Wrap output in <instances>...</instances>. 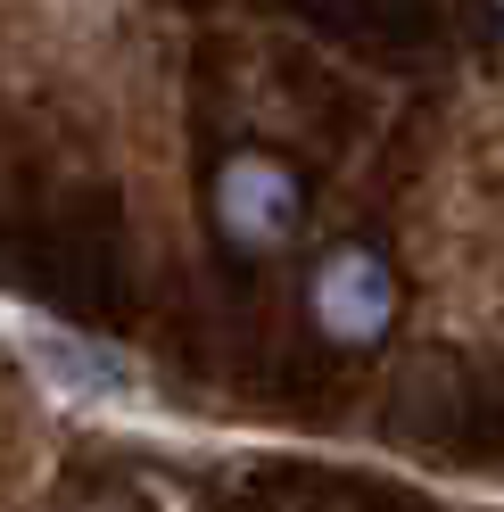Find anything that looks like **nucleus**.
<instances>
[{
  "label": "nucleus",
  "mask_w": 504,
  "mask_h": 512,
  "mask_svg": "<svg viewBox=\"0 0 504 512\" xmlns=\"http://www.w3.org/2000/svg\"><path fill=\"white\" fill-rule=\"evenodd\" d=\"M25 356L50 364L58 389H75V397H124L133 389V372H124V356H108V347H91V339H50V331H25Z\"/></svg>",
  "instance_id": "obj_3"
},
{
  "label": "nucleus",
  "mask_w": 504,
  "mask_h": 512,
  "mask_svg": "<svg viewBox=\"0 0 504 512\" xmlns=\"http://www.w3.org/2000/svg\"><path fill=\"white\" fill-rule=\"evenodd\" d=\"M207 215L232 256H273L306 223V174L281 149H232L207 182Z\"/></svg>",
  "instance_id": "obj_1"
},
{
  "label": "nucleus",
  "mask_w": 504,
  "mask_h": 512,
  "mask_svg": "<svg viewBox=\"0 0 504 512\" xmlns=\"http://www.w3.org/2000/svg\"><path fill=\"white\" fill-rule=\"evenodd\" d=\"M397 265L381 248H364V240H339L314 256V281H306V314H314V331H323L331 347H381L397 331Z\"/></svg>",
  "instance_id": "obj_2"
},
{
  "label": "nucleus",
  "mask_w": 504,
  "mask_h": 512,
  "mask_svg": "<svg viewBox=\"0 0 504 512\" xmlns=\"http://www.w3.org/2000/svg\"><path fill=\"white\" fill-rule=\"evenodd\" d=\"M488 17H496V42H504V0H488Z\"/></svg>",
  "instance_id": "obj_4"
}]
</instances>
